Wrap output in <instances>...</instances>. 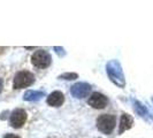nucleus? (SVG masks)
Returning a JSON list of instances; mask_svg holds the SVG:
<instances>
[{
  "mask_svg": "<svg viewBox=\"0 0 153 138\" xmlns=\"http://www.w3.org/2000/svg\"><path fill=\"white\" fill-rule=\"evenodd\" d=\"M116 124V116L111 114H102L97 119V128L100 132L109 135L114 130Z\"/></svg>",
  "mask_w": 153,
  "mask_h": 138,
  "instance_id": "2",
  "label": "nucleus"
},
{
  "mask_svg": "<svg viewBox=\"0 0 153 138\" xmlns=\"http://www.w3.org/2000/svg\"><path fill=\"white\" fill-rule=\"evenodd\" d=\"M4 138H21V137H19L16 135H13V134H7V135L4 136Z\"/></svg>",
  "mask_w": 153,
  "mask_h": 138,
  "instance_id": "14",
  "label": "nucleus"
},
{
  "mask_svg": "<svg viewBox=\"0 0 153 138\" xmlns=\"http://www.w3.org/2000/svg\"><path fill=\"white\" fill-rule=\"evenodd\" d=\"M52 62V56L45 50H38L31 55V63L39 69L47 68Z\"/></svg>",
  "mask_w": 153,
  "mask_h": 138,
  "instance_id": "4",
  "label": "nucleus"
},
{
  "mask_svg": "<svg viewBox=\"0 0 153 138\" xmlns=\"http://www.w3.org/2000/svg\"><path fill=\"white\" fill-rule=\"evenodd\" d=\"M152 102H153V97H152Z\"/></svg>",
  "mask_w": 153,
  "mask_h": 138,
  "instance_id": "16",
  "label": "nucleus"
},
{
  "mask_svg": "<svg viewBox=\"0 0 153 138\" xmlns=\"http://www.w3.org/2000/svg\"><path fill=\"white\" fill-rule=\"evenodd\" d=\"M2 86H4V84H2V79L0 78V93H1V91H2Z\"/></svg>",
  "mask_w": 153,
  "mask_h": 138,
  "instance_id": "15",
  "label": "nucleus"
},
{
  "mask_svg": "<svg viewBox=\"0 0 153 138\" xmlns=\"http://www.w3.org/2000/svg\"><path fill=\"white\" fill-rule=\"evenodd\" d=\"M47 104L52 107H60L63 101H65V96L61 91H54L47 97Z\"/></svg>",
  "mask_w": 153,
  "mask_h": 138,
  "instance_id": "8",
  "label": "nucleus"
},
{
  "mask_svg": "<svg viewBox=\"0 0 153 138\" xmlns=\"http://www.w3.org/2000/svg\"><path fill=\"white\" fill-rule=\"evenodd\" d=\"M53 50H54V52L58 54L60 58H62V56H65V55H66V51H65V48H63V47H60V46H54Z\"/></svg>",
  "mask_w": 153,
  "mask_h": 138,
  "instance_id": "13",
  "label": "nucleus"
},
{
  "mask_svg": "<svg viewBox=\"0 0 153 138\" xmlns=\"http://www.w3.org/2000/svg\"><path fill=\"white\" fill-rule=\"evenodd\" d=\"M88 104L91 107L96 108V109H102V108H105L107 106L108 98L106 96L99 93V92H94V93H92L91 97L89 98Z\"/></svg>",
  "mask_w": 153,
  "mask_h": 138,
  "instance_id": "7",
  "label": "nucleus"
},
{
  "mask_svg": "<svg viewBox=\"0 0 153 138\" xmlns=\"http://www.w3.org/2000/svg\"><path fill=\"white\" fill-rule=\"evenodd\" d=\"M91 85L89 83L78 82L70 88V93L73 94V97H75L77 99H82V98L88 97L91 93Z\"/></svg>",
  "mask_w": 153,
  "mask_h": 138,
  "instance_id": "5",
  "label": "nucleus"
},
{
  "mask_svg": "<svg viewBox=\"0 0 153 138\" xmlns=\"http://www.w3.org/2000/svg\"><path fill=\"white\" fill-rule=\"evenodd\" d=\"M132 124H134V119L131 115L126 114V113L121 115L120 124H119V135H122L124 131L131 129Z\"/></svg>",
  "mask_w": 153,
  "mask_h": 138,
  "instance_id": "9",
  "label": "nucleus"
},
{
  "mask_svg": "<svg viewBox=\"0 0 153 138\" xmlns=\"http://www.w3.org/2000/svg\"><path fill=\"white\" fill-rule=\"evenodd\" d=\"M134 108H135V112H136L139 116H142V117H144V119H147V117L150 116L147 108H146L140 101L134 100Z\"/></svg>",
  "mask_w": 153,
  "mask_h": 138,
  "instance_id": "11",
  "label": "nucleus"
},
{
  "mask_svg": "<svg viewBox=\"0 0 153 138\" xmlns=\"http://www.w3.org/2000/svg\"><path fill=\"white\" fill-rule=\"evenodd\" d=\"M25 121H27V113L22 108L14 109L12 112L10 116H9V124L15 129H19V128L23 127Z\"/></svg>",
  "mask_w": 153,
  "mask_h": 138,
  "instance_id": "6",
  "label": "nucleus"
},
{
  "mask_svg": "<svg viewBox=\"0 0 153 138\" xmlns=\"http://www.w3.org/2000/svg\"><path fill=\"white\" fill-rule=\"evenodd\" d=\"M59 78L60 79H67V81H74V79L78 78V74H76V73H63L59 76Z\"/></svg>",
  "mask_w": 153,
  "mask_h": 138,
  "instance_id": "12",
  "label": "nucleus"
},
{
  "mask_svg": "<svg viewBox=\"0 0 153 138\" xmlns=\"http://www.w3.org/2000/svg\"><path fill=\"white\" fill-rule=\"evenodd\" d=\"M35 83V76L33 74L28 71V70H22L19 71L14 77V82H13V88L17 89H24L28 88Z\"/></svg>",
  "mask_w": 153,
  "mask_h": 138,
  "instance_id": "3",
  "label": "nucleus"
},
{
  "mask_svg": "<svg viewBox=\"0 0 153 138\" xmlns=\"http://www.w3.org/2000/svg\"><path fill=\"white\" fill-rule=\"evenodd\" d=\"M45 97V93L43 91H35V90H28L24 93L23 99L25 101H39Z\"/></svg>",
  "mask_w": 153,
  "mask_h": 138,
  "instance_id": "10",
  "label": "nucleus"
},
{
  "mask_svg": "<svg viewBox=\"0 0 153 138\" xmlns=\"http://www.w3.org/2000/svg\"><path fill=\"white\" fill-rule=\"evenodd\" d=\"M106 73H107L108 78L116 86H119L121 89L126 86V78H124V74H123L122 66L117 60H109L106 63Z\"/></svg>",
  "mask_w": 153,
  "mask_h": 138,
  "instance_id": "1",
  "label": "nucleus"
}]
</instances>
